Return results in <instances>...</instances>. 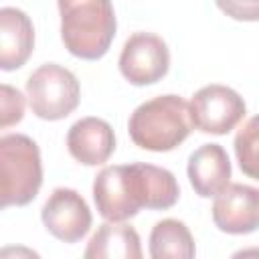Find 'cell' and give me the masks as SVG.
Instances as JSON below:
<instances>
[{
    "mask_svg": "<svg viewBox=\"0 0 259 259\" xmlns=\"http://www.w3.org/2000/svg\"><path fill=\"white\" fill-rule=\"evenodd\" d=\"M57 4L65 49L85 61L101 59L117 28L111 0H57Z\"/></svg>",
    "mask_w": 259,
    "mask_h": 259,
    "instance_id": "cell-1",
    "label": "cell"
},
{
    "mask_svg": "<svg viewBox=\"0 0 259 259\" xmlns=\"http://www.w3.org/2000/svg\"><path fill=\"white\" fill-rule=\"evenodd\" d=\"M132 142L150 152H170L192 132L188 103L174 93L144 101L127 121Z\"/></svg>",
    "mask_w": 259,
    "mask_h": 259,
    "instance_id": "cell-2",
    "label": "cell"
},
{
    "mask_svg": "<svg viewBox=\"0 0 259 259\" xmlns=\"http://www.w3.org/2000/svg\"><path fill=\"white\" fill-rule=\"evenodd\" d=\"M42 184V162L36 142L24 134L0 138V210L26 206Z\"/></svg>",
    "mask_w": 259,
    "mask_h": 259,
    "instance_id": "cell-3",
    "label": "cell"
},
{
    "mask_svg": "<svg viewBox=\"0 0 259 259\" xmlns=\"http://www.w3.org/2000/svg\"><path fill=\"white\" fill-rule=\"evenodd\" d=\"M26 99L36 117L57 121L77 109L81 87L69 69L57 63H47L28 77Z\"/></svg>",
    "mask_w": 259,
    "mask_h": 259,
    "instance_id": "cell-4",
    "label": "cell"
},
{
    "mask_svg": "<svg viewBox=\"0 0 259 259\" xmlns=\"http://www.w3.org/2000/svg\"><path fill=\"white\" fill-rule=\"evenodd\" d=\"M188 115L192 127L202 134L225 136L235 130L247 115L243 97L227 85H204L188 103Z\"/></svg>",
    "mask_w": 259,
    "mask_h": 259,
    "instance_id": "cell-5",
    "label": "cell"
},
{
    "mask_svg": "<svg viewBox=\"0 0 259 259\" xmlns=\"http://www.w3.org/2000/svg\"><path fill=\"white\" fill-rule=\"evenodd\" d=\"M170 69V51L154 32H134L121 49L119 71L132 85H154Z\"/></svg>",
    "mask_w": 259,
    "mask_h": 259,
    "instance_id": "cell-6",
    "label": "cell"
},
{
    "mask_svg": "<svg viewBox=\"0 0 259 259\" xmlns=\"http://www.w3.org/2000/svg\"><path fill=\"white\" fill-rule=\"evenodd\" d=\"M40 219L45 229L63 243L81 241L93 221L85 198L73 188H55L42 204Z\"/></svg>",
    "mask_w": 259,
    "mask_h": 259,
    "instance_id": "cell-7",
    "label": "cell"
},
{
    "mask_svg": "<svg viewBox=\"0 0 259 259\" xmlns=\"http://www.w3.org/2000/svg\"><path fill=\"white\" fill-rule=\"evenodd\" d=\"M123 168L130 198L138 210H166L178 202L180 188L170 170L146 162L123 164Z\"/></svg>",
    "mask_w": 259,
    "mask_h": 259,
    "instance_id": "cell-8",
    "label": "cell"
},
{
    "mask_svg": "<svg viewBox=\"0 0 259 259\" xmlns=\"http://www.w3.org/2000/svg\"><path fill=\"white\" fill-rule=\"evenodd\" d=\"M212 221L229 235L253 233L259 225V192L249 184H227L212 202Z\"/></svg>",
    "mask_w": 259,
    "mask_h": 259,
    "instance_id": "cell-9",
    "label": "cell"
},
{
    "mask_svg": "<svg viewBox=\"0 0 259 259\" xmlns=\"http://www.w3.org/2000/svg\"><path fill=\"white\" fill-rule=\"evenodd\" d=\"M69 154L83 166H99L115 150L113 127L99 117H81L67 132Z\"/></svg>",
    "mask_w": 259,
    "mask_h": 259,
    "instance_id": "cell-10",
    "label": "cell"
},
{
    "mask_svg": "<svg viewBox=\"0 0 259 259\" xmlns=\"http://www.w3.org/2000/svg\"><path fill=\"white\" fill-rule=\"evenodd\" d=\"M34 51V26L26 12L0 8V71L20 69Z\"/></svg>",
    "mask_w": 259,
    "mask_h": 259,
    "instance_id": "cell-11",
    "label": "cell"
},
{
    "mask_svg": "<svg viewBox=\"0 0 259 259\" xmlns=\"http://www.w3.org/2000/svg\"><path fill=\"white\" fill-rule=\"evenodd\" d=\"M186 174L198 196L210 198L219 194L231 182V160L227 150L221 144H202L190 154Z\"/></svg>",
    "mask_w": 259,
    "mask_h": 259,
    "instance_id": "cell-12",
    "label": "cell"
},
{
    "mask_svg": "<svg viewBox=\"0 0 259 259\" xmlns=\"http://www.w3.org/2000/svg\"><path fill=\"white\" fill-rule=\"evenodd\" d=\"M93 200L97 212L111 223H121L136 217L140 210L134 206L125 182V168L105 166L93 180Z\"/></svg>",
    "mask_w": 259,
    "mask_h": 259,
    "instance_id": "cell-13",
    "label": "cell"
},
{
    "mask_svg": "<svg viewBox=\"0 0 259 259\" xmlns=\"http://www.w3.org/2000/svg\"><path fill=\"white\" fill-rule=\"evenodd\" d=\"M87 259H140L142 243L140 235L132 225L121 223H103L89 239L85 249Z\"/></svg>",
    "mask_w": 259,
    "mask_h": 259,
    "instance_id": "cell-14",
    "label": "cell"
},
{
    "mask_svg": "<svg viewBox=\"0 0 259 259\" xmlns=\"http://www.w3.org/2000/svg\"><path fill=\"white\" fill-rule=\"evenodd\" d=\"M196 247L188 227L178 219L158 221L150 233V257L154 259H190Z\"/></svg>",
    "mask_w": 259,
    "mask_h": 259,
    "instance_id": "cell-15",
    "label": "cell"
},
{
    "mask_svg": "<svg viewBox=\"0 0 259 259\" xmlns=\"http://www.w3.org/2000/svg\"><path fill=\"white\" fill-rule=\"evenodd\" d=\"M235 154L241 170L257 178V117H249L247 123L235 136Z\"/></svg>",
    "mask_w": 259,
    "mask_h": 259,
    "instance_id": "cell-16",
    "label": "cell"
},
{
    "mask_svg": "<svg viewBox=\"0 0 259 259\" xmlns=\"http://www.w3.org/2000/svg\"><path fill=\"white\" fill-rule=\"evenodd\" d=\"M24 95L6 83H0V130L12 127L22 121L24 117Z\"/></svg>",
    "mask_w": 259,
    "mask_h": 259,
    "instance_id": "cell-17",
    "label": "cell"
},
{
    "mask_svg": "<svg viewBox=\"0 0 259 259\" xmlns=\"http://www.w3.org/2000/svg\"><path fill=\"white\" fill-rule=\"evenodd\" d=\"M217 6L235 20L257 22L259 20V0H214Z\"/></svg>",
    "mask_w": 259,
    "mask_h": 259,
    "instance_id": "cell-18",
    "label": "cell"
}]
</instances>
